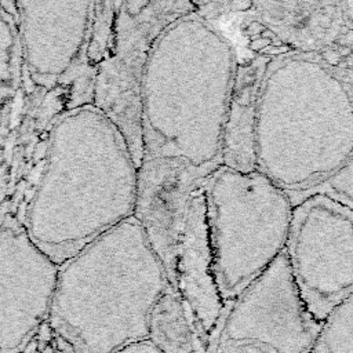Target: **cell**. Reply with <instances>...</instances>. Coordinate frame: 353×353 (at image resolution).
Here are the masks:
<instances>
[{
	"label": "cell",
	"instance_id": "obj_4",
	"mask_svg": "<svg viewBox=\"0 0 353 353\" xmlns=\"http://www.w3.org/2000/svg\"><path fill=\"white\" fill-rule=\"evenodd\" d=\"M43 179L32 204L39 211L61 200L63 210H76L69 239V259L77 254L76 225L79 215V243L83 250L92 240L134 216L138 167L130 149L109 121L98 143H88L87 154L72 156L66 145L52 135ZM80 250V251H81ZM68 259V261H69Z\"/></svg>",
	"mask_w": 353,
	"mask_h": 353
},
{
	"label": "cell",
	"instance_id": "obj_16",
	"mask_svg": "<svg viewBox=\"0 0 353 353\" xmlns=\"http://www.w3.org/2000/svg\"><path fill=\"white\" fill-rule=\"evenodd\" d=\"M117 353H161V352L149 339H146V341L131 343L123 347L121 350H119Z\"/></svg>",
	"mask_w": 353,
	"mask_h": 353
},
{
	"label": "cell",
	"instance_id": "obj_9",
	"mask_svg": "<svg viewBox=\"0 0 353 353\" xmlns=\"http://www.w3.org/2000/svg\"><path fill=\"white\" fill-rule=\"evenodd\" d=\"M167 277L182 299L199 339L208 350L219 332L226 303L214 274L204 182L192 192Z\"/></svg>",
	"mask_w": 353,
	"mask_h": 353
},
{
	"label": "cell",
	"instance_id": "obj_7",
	"mask_svg": "<svg viewBox=\"0 0 353 353\" xmlns=\"http://www.w3.org/2000/svg\"><path fill=\"white\" fill-rule=\"evenodd\" d=\"M321 324L299 296L283 252L226 303L215 353H310Z\"/></svg>",
	"mask_w": 353,
	"mask_h": 353
},
{
	"label": "cell",
	"instance_id": "obj_5",
	"mask_svg": "<svg viewBox=\"0 0 353 353\" xmlns=\"http://www.w3.org/2000/svg\"><path fill=\"white\" fill-rule=\"evenodd\" d=\"M194 11L190 1H117L112 43L97 68L94 106L120 131L138 168L145 153L142 81L150 52L174 22Z\"/></svg>",
	"mask_w": 353,
	"mask_h": 353
},
{
	"label": "cell",
	"instance_id": "obj_17",
	"mask_svg": "<svg viewBox=\"0 0 353 353\" xmlns=\"http://www.w3.org/2000/svg\"><path fill=\"white\" fill-rule=\"evenodd\" d=\"M272 43H273L272 39H268V37H265V36H255V37H252L251 41H250V48H251L254 52L259 54V52H262L266 47H269Z\"/></svg>",
	"mask_w": 353,
	"mask_h": 353
},
{
	"label": "cell",
	"instance_id": "obj_1",
	"mask_svg": "<svg viewBox=\"0 0 353 353\" xmlns=\"http://www.w3.org/2000/svg\"><path fill=\"white\" fill-rule=\"evenodd\" d=\"M255 167L291 201L353 156V69L298 52L270 59L259 88Z\"/></svg>",
	"mask_w": 353,
	"mask_h": 353
},
{
	"label": "cell",
	"instance_id": "obj_14",
	"mask_svg": "<svg viewBox=\"0 0 353 353\" xmlns=\"http://www.w3.org/2000/svg\"><path fill=\"white\" fill-rule=\"evenodd\" d=\"M312 193H324V194L332 197L334 200L342 203L343 205L349 207L353 211V156L341 170H338L325 182H323L317 188L309 190L307 193L294 199L292 204L298 199L312 194Z\"/></svg>",
	"mask_w": 353,
	"mask_h": 353
},
{
	"label": "cell",
	"instance_id": "obj_10",
	"mask_svg": "<svg viewBox=\"0 0 353 353\" xmlns=\"http://www.w3.org/2000/svg\"><path fill=\"white\" fill-rule=\"evenodd\" d=\"M210 175L179 157L145 156L138 168L134 218L143 229L165 273L192 192Z\"/></svg>",
	"mask_w": 353,
	"mask_h": 353
},
{
	"label": "cell",
	"instance_id": "obj_15",
	"mask_svg": "<svg viewBox=\"0 0 353 353\" xmlns=\"http://www.w3.org/2000/svg\"><path fill=\"white\" fill-rule=\"evenodd\" d=\"M294 51V48L291 47V46H287V44H284V43H272L269 47H266L262 52H259L258 55H261V57H265V58H268V59H274V58H277V57H281V55H285V54H290V52H292Z\"/></svg>",
	"mask_w": 353,
	"mask_h": 353
},
{
	"label": "cell",
	"instance_id": "obj_8",
	"mask_svg": "<svg viewBox=\"0 0 353 353\" xmlns=\"http://www.w3.org/2000/svg\"><path fill=\"white\" fill-rule=\"evenodd\" d=\"M59 265L23 229L0 234V353H22L48 320Z\"/></svg>",
	"mask_w": 353,
	"mask_h": 353
},
{
	"label": "cell",
	"instance_id": "obj_3",
	"mask_svg": "<svg viewBox=\"0 0 353 353\" xmlns=\"http://www.w3.org/2000/svg\"><path fill=\"white\" fill-rule=\"evenodd\" d=\"M204 193L214 274L229 303L284 252L294 204L261 171L225 165L204 181Z\"/></svg>",
	"mask_w": 353,
	"mask_h": 353
},
{
	"label": "cell",
	"instance_id": "obj_6",
	"mask_svg": "<svg viewBox=\"0 0 353 353\" xmlns=\"http://www.w3.org/2000/svg\"><path fill=\"white\" fill-rule=\"evenodd\" d=\"M312 316H327L353 294V211L324 193L298 199L284 250Z\"/></svg>",
	"mask_w": 353,
	"mask_h": 353
},
{
	"label": "cell",
	"instance_id": "obj_13",
	"mask_svg": "<svg viewBox=\"0 0 353 353\" xmlns=\"http://www.w3.org/2000/svg\"><path fill=\"white\" fill-rule=\"evenodd\" d=\"M310 353H353V294L323 321Z\"/></svg>",
	"mask_w": 353,
	"mask_h": 353
},
{
	"label": "cell",
	"instance_id": "obj_18",
	"mask_svg": "<svg viewBox=\"0 0 353 353\" xmlns=\"http://www.w3.org/2000/svg\"><path fill=\"white\" fill-rule=\"evenodd\" d=\"M252 7H254V4L251 1H232V3H229L230 11H237V12L248 11Z\"/></svg>",
	"mask_w": 353,
	"mask_h": 353
},
{
	"label": "cell",
	"instance_id": "obj_12",
	"mask_svg": "<svg viewBox=\"0 0 353 353\" xmlns=\"http://www.w3.org/2000/svg\"><path fill=\"white\" fill-rule=\"evenodd\" d=\"M149 341L161 353H207L182 299L172 287L165 290L152 310Z\"/></svg>",
	"mask_w": 353,
	"mask_h": 353
},
{
	"label": "cell",
	"instance_id": "obj_19",
	"mask_svg": "<svg viewBox=\"0 0 353 353\" xmlns=\"http://www.w3.org/2000/svg\"><path fill=\"white\" fill-rule=\"evenodd\" d=\"M345 7H346L347 18H349V21H350V22H352V25H353V3H346V4H345Z\"/></svg>",
	"mask_w": 353,
	"mask_h": 353
},
{
	"label": "cell",
	"instance_id": "obj_2",
	"mask_svg": "<svg viewBox=\"0 0 353 353\" xmlns=\"http://www.w3.org/2000/svg\"><path fill=\"white\" fill-rule=\"evenodd\" d=\"M105 232L59 268L47 325L73 353H117L149 339V320L171 287L139 222Z\"/></svg>",
	"mask_w": 353,
	"mask_h": 353
},
{
	"label": "cell",
	"instance_id": "obj_11",
	"mask_svg": "<svg viewBox=\"0 0 353 353\" xmlns=\"http://www.w3.org/2000/svg\"><path fill=\"white\" fill-rule=\"evenodd\" d=\"M269 61L258 55L237 66L223 131L222 164L240 172L256 170L254 149L256 102Z\"/></svg>",
	"mask_w": 353,
	"mask_h": 353
}]
</instances>
